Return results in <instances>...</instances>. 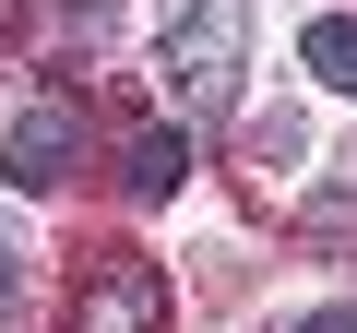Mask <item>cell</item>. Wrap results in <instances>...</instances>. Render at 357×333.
Masks as SVG:
<instances>
[{
  "label": "cell",
  "mask_w": 357,
  "mask_h": 333,
  "mask_svg": "<svg viewBox=\"0 0 357 333\" xmlns=\"http://www.w3.org/2000/svg\"><path fill=\"white\" fill-rule=\"evenodd\" d=\"M238 60H250V13H238V0H191V13L167 24V95L191 119L238 95Z\"/></svg>",
  "instance_id": "6da1fadb"
},
{
  "label": "cell",
  "mask_w": 357,
  "mask_h": 333,
  "mask_svg": "<svg viewBox=\"0 0 357 333\" xmlns=\"http://www.w3.org/2000/svg\"><path fill=\"white\" fill-rule=\"evenodd\" d=\"M72 333H167V274L143 250H96V274L72 297Z\"/></svg>",
  "instance_id": "7a4b0ae2"
},
{
  "label": "cell",
  "mask_w": 357,
  "mask_h": 333,
  "mask_svg": "<svg viewBox=\"0 0 357 333\" xmlns=\"http://www.w3.org/2000/svg\"><path fill=\"white\" fill-rule=\"evenodd\" d=\"M0 166H13V191H60L72 166H84V107L72 95H36L13 119V143H0Z\"/></svg>",
  "instance_id": "3957f363"
},
{
  "label": "cell",
  "mask_w": 357,
  "mask_h": 333,
  "mask_svg": "<svg viewBox=\"0 0 357 333\" xmlns=\"http://www.w3.org/2000/svg\"><path fill=\"white\" fill-rule=\"evenodd\" d=\"M119 179H131V203H167L178 179H191V143H178V131H131V166H119Z\"/></svg>",
  "instance_id": "277c9868"
},
{
  "label": "cell",
  "mask_w": 357,
  "mask_h": 333,
  "mask_svg": "<svg viewBox=\"0 0 357 333\" xmlns=\"http://www.w3.org/2000/svg\"><path fill=\"white\" fill-rule=\"evenodd\" d=\"M298 60H310L321 84H345V95H357V13H321V24L298 36Z\"/></svg>",
  "instance_id": "5b68a950"
},
{
  "label": "cell",
  "mask_w": 357,
  "mask_h": 333,
  "mask_svg": "<svg viewBox=\"0 0 357 333\" xmlns=\"http://www.w3.org/2000/svg\"><path fill=\"white\" fill-rule=\"evenodd\" d=\"M298 155H310V119H298V107H262V119H250V166H274V179H286Z\"/></svg>",
  "instance_id": "8992f818"
},
{
  "label": "cell",
  "mask_w": 357,
  "mask_h": 333,
  "mask_svg": "<svg viewBox=\"0 0 357 333\" xmlns=\"http://www.w3.org/2000/svg\"><path fill=\"white\" fill-rule=\"evenodd\" d=\"M13 297H24V226H0V321H13Z\"/></svg>",
  "instance_id": "52a82bcc"
},
{
  "label": "cell",
  "mask_w": 357,
  "mask_h": 333,
  "mask_svg": "<svg viewBox=\"0 0 357 333\" xmlns=\"http://www.w3.org/2000/svg\"><path fill=\"white\" fill-rule=\"evenodd\" d=\"M298 333H357V309H310V321H298Z\"/></svg>",
  "instance_id": "ba28073f"
}]
</instances>
